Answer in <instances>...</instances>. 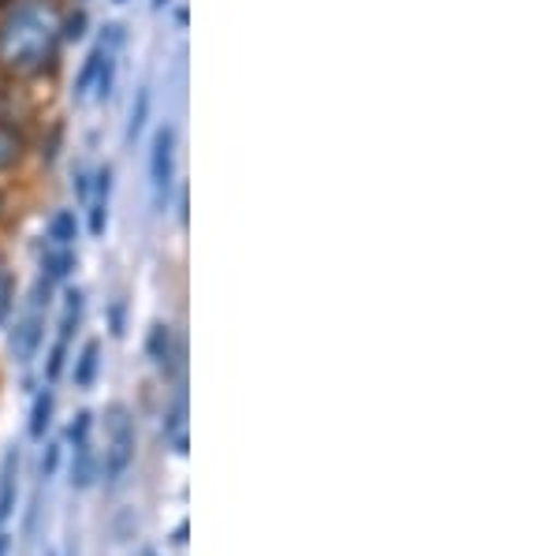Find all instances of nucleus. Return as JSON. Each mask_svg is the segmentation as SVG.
Masks as SVG:
<instances>
[{"mask_svg":"<svg viewBox=\"0 0 559 556\" xmlns=\"http://www.w3.org/2000/svg\"><path fill=\"white\" fill-rule=\"evenodd\" d=\"M60 38V20L45 0H23L0 23V64L15 75H34L52 60Z\"/></svg>","mask_w":559,"mask_h":556,"instance_id":"1","label":"nucleus"},{"mask_svg":"<svg viewBox=\"0 0 559 556\" xmlns=\"http://www.w3.org/2000/svg\"><path fill=\"white\" fill-rule=\"evenodd\" d=\"M176 184V131L157 128L153 134V154H150V187H153V210H165L173 199Z\"/></svg>","mask_w":559,"mask_h":556,"instance_id":"2","label":"nucleus"},{"mask_svg":"<svg viewBox=\"0 0 559 556\" xmlns=\"http://www.w3.org/2000/svg\"><path fill=\"white\" fill-rule=\"evenodd\" d=\"M105 429H108L105 471H108V478H120V474L128 471V463L134 460V426H131V415L123 403H112V407H108Z\"/></svg>","mask_w":559,"mask_h":556,"instance_id":"3","label":"nucleus"},{"mask_svg":"<svg viewBox=\"0 0 559 556\" xmlns=\"http://www.w3.org/2000/svg\"><path fill=\"white\" fill-rule=\"evenodd\" d=\"M108 194H112V168H102V173H97V187H94V202H90V232H94V236H105Z\"/></svg>","mask_w":559,"mask_h":556,"instance_id":"4","label":"nucleus"},{"mask_svg":"<svg viewBox=\"0 0 559 556\" xmlns=\"http://www.w3.org/2000/svg\"><path fill=\"white\" fill-rule=\"evenodd\" d=\"M38 344H41V314L31 310L26 314V321L15 329V336H12L15 358H20V363H31L34 352H38Z\"/></svg>","mask_w":559,"mask_h":556,"instance_id":"5","label":"nucleus"},{"mask_svg":"<svg viewBox=\"0 0 559 556\" xmlns=\"http://www.w3.org/2000/svg\"><path fill=\"white\" fill-rule=\"evenodd\" d=\"M15 468H20V452H8L4 456V468H0V523L12 516L15 508Z\"/></svg>","mask_w":559,"mask_h":556,"instance_id":"6","label":"nucleus"},{"mask_svg":"<svg viewBox=\"0 0 559 556\" xmlns=\"http://www.w3.org/2000/svg\"><path fill=\"white\" fill-rule=\"evenodd\" d=\"M105 49H108V45L102 42V45H97V49L86 57V64H83V71H79V79H75V97H86V90L94 86L97 71H102V60H105Z\"/></svg>","mask_w":559,"mask_h":556,"instance_id":"7","label":"nucleus"},{"mask_svg":"<svg viewBox=\"0 0 559 556\" xmlns=\"http://www.w3.org/2000/svg\"><path fill=\"white\" fill-rule=\"evenodd\" d=\"M150 355H153V363L165 370L168 363H173V333H168V326H153V333H150Z\"/></svg>","mask_w":559,"mask_h":556,"instance_id":"8","label":"nucleus"},{"mask_svg":"<svg viewBox=\"0 0 559 556\" xmlns=\"http://www.w3.org/2000/svg\"><path fill=\"white\" fill-rule=\"evenodd\" d=\"M23 154V139L15 128H8V123H0V168H12L15 161Z\"/></svg>","mask_w":559,"mask_h":556,"instance_id":"9","label":"nucleus"},{"mask_svg":"<svg viewBox=\"0 0 559 556\" xmlns=\"http://www.w3.org/2000/svg\"><path fill=\"white\" fill-rule=\"evenodd\" d=\"M97 355H102V347L90 340L83 347V355H79V366H75V385L79 389H90L94 385V374H97Z\"/></svg>","mask_w":559,"mask_h":556,"instance_id":"10","label":"nucleus"},{"mask_svg":"<svg viewBox=\"0 0 559 556\" xmlns=\"http://www.w3.org/2000/svg\"><path fill=\"white\" fill-rule=\"evenodd\" d=\"M49 239H52V247L71 250V239H75V217H71V213H57L49 224Z\"/></svg>","mask_w":559,"mask_h":556,"instance_id":"11","label":"nucleus"},{"mask_svg":"<svg viewBox=\"0 0 559 556\" xmlns=\"http://www.w3.org/2000/svg\"><path fill=\"white\" fill-rule=\"evenodd\" d=\"M49 411H52V397H49V392H45V397L34 400L31 437H45V426H49Z\"/></svg>","mask_w":559,"mask_h":556,"instance_id":"12","label":"nucleus"},{"mask_svg":"<svg viewBox=\"0 0 559 556\" xmlns=\"http://www.w3.org/2000/svg\"><path fill=\"white\" fill-rule=\"evenodd\" d=\"M71 474H75V478H71L75 486H90V448H86V441L79 445V468Z\"/></svg>","mask_w":559,"mask_h":556,"instance_id":"13","label":"nucleus"},{"mask_svg":"<svg viewBox=\"0 0 559 556\" xmlns=\"http://www.w3.org/2000/svg\"><path fill=\"white\" fill-rule=\"evenodd\" d=\"M146 109H150V94H146V90H139V109L131 113V131H128L131 139L142 131V120H146Z\"/></svg>","mask_w":559,"mask_h":556,"instance_id":"14","label":"nucleus"},{"mask_svg":"<svg viewBox=\"0 0 559 556\" xmlns=\"http://www.w3.org/2000/svg\"><path fill=\"white\" fill-rule=\"evenodd\" d=\"M83 26H86V15L83 12H79V15H71V20H68V38H83Z\"/></svg>","mask_w":559,"mask_h":556,"instance_id":"15","label":"nucleus"},{"mask_svg":"<svg viewBox=\"0 0 559 556\" xmlns=\"http://www.w3.org/2000/svg\"><path fill=\"white\" fill-rule=\"evenodd\" d=\"M57 460H60V452H57V448H49V452H45V460H41V474H45V478L57 471Z\"/></svg>","mask_w":559,"mask_h":556,"instance_id":"16","label":"nucleus"},{"mask_svg":"<svg viewBox=\"0 0 559 556\" xmlns=\"http://www.w3.org/2000/svg\"><path fill=\"white\" fill-rule=\"evenodd\" d=\"M8 545H12V542H8V534L0 531V556H8Z\"/></svg>","mask_w":559,"mask_h":556,"instance_id":"17","label":"nucleus"}]
</instances>
